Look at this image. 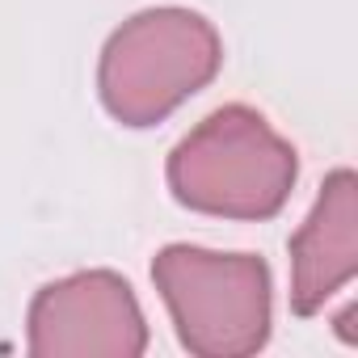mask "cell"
<instances>
[{"label":"cell","instance_id":"1","mask_svg":"<svg viewBox=\"0 0 358 358\" xmlns=\"http://www.w3.org/2000/svg\"><path fill=\"white\" fill-rule=\"evenodd\" d=\"M295 143L245 101L211 110L164 160L169 194L186 211L236 224L274 220L295 190Z\"/></svg>","mask_w":358,"mask_h":358},{"label":"cell","instance_id":"2","mask_svg":"<svg viewBox=\"0 0 358 358\" xmlns=\"http://www.w3.org/2000/svg\"><path fill=\"white\" fill-rule=\"evenodd\" d=\"M224 68L215 22L182 5H156L127 17L97 55V97L131 131H148L203 93Z\"/></svg>","mask_w":358,"mask_h":358},{"label":"cell","instance_id":"3","mask_svg":"<svg viewBox=\"0 0 358 358\" xmlns=\"http://www.w3.org/2000/svg\"><path fill=\"white\" fill-rule=\"evenodd\" d=\"M152 282L186 354L249 358L266 350L274 329V274L266 257L164 245L152 257Z\"/></svg>","mask_w":358,"mask_h":358},{"label":"cell","instance_id":"4","mask_svg":"<svg viewBox=\"0 0 358 358\" xmlns=\"http://www.w3.org/2000/svg\"><path fill=\"white\" fill-rule=\"evenodd\" d=\"M148 316L118 270H76L34 291L26 312V350L34 358H139L148 354Z\"/></svg>","mask_w":358,"mask_h":358},{"label":"cell","instance_id":"5","mask_svg":"<svg viewBox=\"0 0 358 358\" xmlns=\"http://www.w3.org/2000/svg\"><path fill=\"white\" fill-rule=\"evenodd\" d=\"M291 312L299 320L324 312V303L358 278V177L333 169L308 220L291 236Z\"/></svg>","mask_w":358,"mask_h":358},{"label":"cell","instance_id":"6","mask_svg":"<svg viewBox=\"0 0 358 358\" xmlns=\"http://www.w3.org/2000/svg\"><path fill=\"white\" fill-rule=\"evenodd\" d=\"M354 316H358V303H345V312L333 320V324H337V337H341L345 345H358V333L350 329V324H354Z\"/></svg>","mask_w":358,"mask_h":358}]
</instances>
